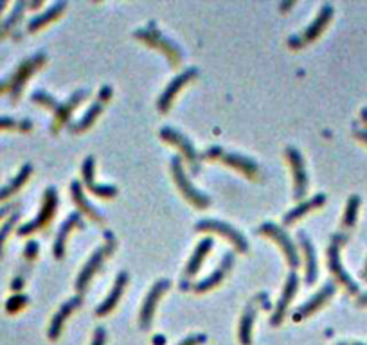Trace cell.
Masks as SVG:
<instances>
[{"instance_id":"ee69618b","label":"cell","mask_w":367,"mask_h":345,"mask_svg":"<svg viewBox=\"0 0 367 345\" xmlns=\"http://www.w3.org/2000/svg\"><path fill=\"white\" fill-rule=\"evenodd\" d=\"M363 279L367 280V263H366V268H363Z\"/></svg>"},{"instance_id":"6da1fadb","label":"cell","mask_w":367,"mask_h":345,"mask_svg":"<svg viewBox=\"0 0 367 345\" xmlns=\"http://www.w3.org/2000/svg\"><path fill=\"white\" fill-rule=\"evenodd\" d=\"M87 96H89V90H77V92L74 94L69 101H65V103H58V101H56L53 96H49V94L43 92V90H38V92L33 94V101H35V103L43 104V106L50 108V110L55 111L56 126H58V124L69 123L70 114L74 111V108L82 103Z\"/></svg>"},{"instance_id":"83f0119b","label":"cell","mask_w":367,"mask_h":345,"mask_svg":"<svg viewBox=\"0 0 367 345\" xmlns=\"http://www.w3.org/2000/svg\"><path fill=\"white\" fill-rule=\"evenodd\" d=\"M254 319H256V307L248 306L240 320V333H238V336H240L241 345L252 344V326H254Z\"/></svg>"},{"instance_id":"44dd1931","label":"cell","mask_w":367,"mask_h":345,"mask_svg":"<svg viewBox=\"0 0 367 345\" xmlns=\"http://www.w3.org/2000/svg\"><path fill=\"white\" fill-rule=\"evenodd\" d=\"M76 225H83L82 214H80V212H72V214L63 221V225L60 226V232L58 236H56L55 246H53V253H55L56 259H62L63 253H65V239L67 236H69L70 230H72Z\"/></svg>"},{"instance_id":"b9f144b4","label":"cell","mask_w":367,"mask_h":345,"mask_svg":"<svg viewBox=\"0 0 367 345\" xmlns=\"http://www.w3.org/2000/svg\"><path fill=\"white\" fill-rule=\"evenodd\" d=\"M153 344H157V345H164V338H163V336L153 338Z\"/></svg>"},{"instance_id":"ba28073f","label":"cell","mask_w":367,"mask_h":345,"mask_svg":"<svg viewBox=\"0 0 367 345\" xmlns=\"http://www.w3.org/2000/svg\"><path fill=\"white\" fill-rule=\"evenodd\" d=\"M197 230L198 232H217V234L224 236L227 238L232 245L236 246V250H240V252H247L248 245H247V239L234 229V226L227 225L224 221H217V219H204V221L197 223Z\"/></svg>"},{"instance_id":"ffe728a7","label":"cell","mask_w":367,"mask_h":345,"mask_svg":"<svg viewBox=\"0 0 367 345\" xmlns=\"http://www.w3.org/2000/svg\"><path fill=\"white\" fill-rule=\"evenodd\" d=\"M80 306H82V297H72V299H69L65 304H63L62 307H60V311L55 314V319H53V322H50V327H49V338H50V340H56V338L60 336V333H62L63 322L67 320V317H69V314Z\"/></svg>"},{"instance_id":"f1b7e54d","label":"cell","mask_w":367,"mask_h":345,"mask_svg":"<svg viewBox=\"0 0 367 345\" xmlns=\"http://www.w3.org/2000/svg\"><path fill=\"white\" fill-rule=\"evenodd\" d=\"M31 171H33L31 165H29V164L23 165V168L20 169L18 175H16V177L13 178V180L9 182L8 185H6V187L0 189V202H2V199H6V198H9V196H11V195H15V192L18 191L20 187H22L23 182H26L29 177H31Z\"/></svg>"},{"instance_id":"277c9868","label":"cell","mask_w":367,"mask_h":345,"mask_svg":"<svg viewBox=\"0 0 367 345\" xmlns=\"http://www.w3.org/2000/svg\"><path fill=\"white\" fill-rule=\"evenodd\" d=\"M133 35H136V38L144 40L148 45L159 47L160 50H164V54L168 56V60H171V65H178V63H180L182 50L178 49V47L175 45L171 40L164 38L157 27H143V29H137Z\"/></svg>"},{"instance_id":"5bb4252c","label":"cell","mask_w":367,"mask_h":345,"mask_svg":"<svg viewBox=\"0 0 367 345\" xmlns=\"http://www.w3.org/2000/svg\"><path fill=\"white\" fill-rule=\"evenodd\" d=\"M297 288H299V277H297V273L292 272L290 275H288V279H286L285 290H283V293H281V299H279L274 314H272V319H270L272 326H279V324L283 322L286 310H288V306H290V300L294 299L295 292H297Z\"/></svg>"},{"instance_id":"9c48e42d","label":"cell","mask_w":367,"mask_h":345,"mask_svg":"<svg viewBox=\"0 0 367 345\" xmlns=\"http://www.w3.org/2000/svg\"><path fill=\"white\" fill-rule=\"evenodd\" d=\"M204 157L211 158V160H213V158L214 160H221L224 164H229L232 165V168L243 171L247 177H256V175H258V164H256L254 160L236 153H225V151L218 146L209 148V150L204 153Z\"/></svg>"},{"instance_id":"4316f807","label":"cell","mask_w":367,"mask_h":345,"mask_svg":"<svg viewBox=\"0 0 367 345\" xmlns=\"http://www.w3.org/2000/svg\"><path fill=\"white\" fill-rule=\"evenodd\" d=\"M70 191H72L74 202L77 204V207L82 209L83 214L90 216V218L96 219V221H103V216H101V212L97 211L94 205H90L89 199H87L85 195H83V187L80 185V182H72V185H70Z\"/></svg>"},{"instance_id":"d6a6232c","label":"cell","mask_w":367,"mask_h":345,"mask_svg":"<svg viewBox=\"0 0 367 345\" xmlns=\"http://www.w3.org/2000/svg\"><path fill=\"white\" fill-rule=\"evenodd\" d=\"M18 212H15V214H11V218L8 219V221L4 223V226H2V229H0V256H2V248H4V243H6V239H8V236H9V232H11L13 230V226L16 225V221H18Z\"/></svg>"},{"instance_id":"484cf974","label":"cell","mask_w":367,"mask_h":345,"mask_svg":"<svg viewBox=\"0 0 367 345\" xmlns=\"http://www.w3.org/2000/svg\"><path fill=\"white\" fill-rule=\"evenodd\" d=\"M324 199H326L324 195H317V196H313L312 199H306V202H299L297 207L292 209V211L285 216V225H292L295 219L302 218V216H305L306 212L312 211V209L321 207V205L324 204Z\"/></svg>"},{"instance_id":"8fae6325","label":"cell","mask_w":367,"mask_h":345,"mask_svg":"<svg viewBox=\"0 0 367 345\" xmlns=\"http://www.w3.org/2000/svg\"><path fill=\"white\" fill-rule=\"evenodd\" d=\"M259 232L265 236H270L272 239H275V241L279 243V246H281L283 252H285L286 259H288V265H290L292 268H295V266L299 265L297 248H295V245L292 243V239L285 234V230L279 229L274 223H263V225L259 226Z\"/></svg>"},{"instance_id":"cb8c5ba5","label":"cell","mask_w":367,"mask_h":345,"mask_svg":"<svg viewBox=\"0 0 367 345\" xmlns=\"http://www.w3.org/2000/svg\"><path fill=\"white\" fill-rule=\"evenodd\" d=\"M332 16H333L332 6H329V4L322 6L321 13H319V16L315 18V22L310 23L308 29L305 31V36H302V38H299V42H312V40L317 38V36L322 33V29L326 27V23L332 20Z\"/></svg>"},{"instance_id":"f35d334b","label":"cell","mask_w":367,"mask_h":345,"mask_svg":"<svg viewBox=\"0 0 367 345\" xmlns=\"http://www.w3.org/2000/svg\"><path fill=\"white\" fill-rule=\"evenodd\" d=\"M22 286H23V277L22 275L16 277V279L11 283V290H15V292H20V290H22Z\"/></svg>"},{"instance_id":"f6af8a7d","label":"cell","mask_w":367,"mask_h":345,"mask_svg":"<svg viewBox=\"0 0 367 345\" xmlns=\"http://www.w3.org/2000/svg\"><path fill=\"white\" fill-rule=\"evenodd\" d=\"M6 6H8V4H6V2H0V11H2V9H4Z\"/></svg>"},{"instance_id":"52a82bcc","label":"cell","mask_w":367,"mask_h":345,"mask_svg":"<svg viewBox=\"0 0 367 345\" xmlns=\"http://www.w3.org/2000/svg\"><path fill=\"white\" fill-rule=\"evenodd\" d=\"M114 250H116V243L109 241L104 246H101V248H97L96 252L92 253V257L89 259V263H87L85 266H83L82 273H80V277H77L76 280V290L80 293H85L87 292V286L90 284V280H92V277L96 275L97 270L101 268V265H103L104 257L109 256V253H112Z\"/></svg>"},{"instance_id":"7402d4cb","label":"cell","mask_w":367,"mask_h":345,"mask_svg":"<svg viewBox=\"0 0 367 345\" xmlns=\"http://www.w3.org/2000/svg\"><path fill=\"white\" fill-rule=\"evenodd\" d=\"M83 171V178H85V184L94 195L97 196H104V198H110V196H116L117 195V189L114 185H99L94 182V158L89 157L85 160L82 168Z\"/></svg>"},{"instance_id":"e0dca14e","label":"cell","mask_w":367,"mask_h":345,"mask_svg":"<svg viewBox=\"0 0 367 345\" xmlns=\"http://www.w3.org/2000/svg\"><path fill=\"white\" fill-rule=\"evenodd\" d=\"M195 76H197V70H195V69H187L186 72H182L180 76L175 77V80L171 81L170 84H168V89L164 90L163 96H160V99H159V110H160V111H168V110H170L171 101H173V97L177 96L178 90H180L182 87H184V84L187 83V81L193 80Z\"/></svg>"},{"instance_id":"7a4b0ae2","label":"cell","mask_w":367,"mask_h":345,"mask_svg":"<svg viewBox=\"0 0 367 345\" xmlns=\"http://www.w3.org/2000/svg\"><path fill=\"white\" fill-rule=\"evenodd\" d=\"M43 62H45V54L43 53H38V54H35L33 58H29V60H26V62H23L22 65L15 70V74H13L9 80L0 81V92H4V90L8 89L9 92H11V99L13 101L18 99L20 92H22V89H23V84H26V81L31 77V74L35 72V70L38 69Z\"/></svg>"},{"instance_id":"8992f818","label":"cell","mask_w":367,"mask_h":345,"mask_svg":"<svg viewBox=\"0 0 367 345\" xmlns=\"http://www.w3.org/2000/svg\"><path fill=\"white\" fill-rule=\"evenodd\" d=\"M56 209H58V192H56L55 187H49L45 191V196H43L42 211L38 212V216H36L33 221H29V223H26L23 226H20L18 234L28 236V234H31V232H35V230L42 229V226L47 225V223L50 221V218L55 216Z\"/></svg>"},{"instance_id":"bcb514c9","label":"cell","mask_w":367,"mask_h":345,"mask_svg":"<svg viewBox=\"0 0 367 345\" xmlns=\"http://www.w3.org/2000/svg\"><path fill=\"white\" fill-rule=\"evenodd\" d=\"M339 345H366V344H358V341H355V344H339Z\"/></svg>"},{"instance_id":"e575fe53","label":"cell","mask_w":367,"mask_h":345,"mask_svg":"<svg viewBox=\"0 0 367 345\" xmlns=\"http://www.w3.org/2000/svg\"><path fill=\"white\" fill-rule=\"evenodd\" d=\"M36 253H38V243L29 241L28 245H26V250H23V257L31 261V259H35L36 257Z\"/></svg>"},{"instance_id":"30bf717a","label":"cell","mask_w":367,"mask_h":345,"mask_svg":"<svg viewBox=\"0 0 367 345\" xmlns=\"http://www.w3.org/2000/svg\"><path fill=\"white\" fill-rule=\"evenodd\" d=\"M160 137H163L164 141L170 142V144H175V146L184 153V158H186L187 164H190L191 171H193L195 175H198V171H200V160H198V155L197 151H195V146L191 144L190 138L178 133L173 128H163V130H160Z\"/></svg>"},{"instance_id":"7c38bea8","label":"cell","mask_w":367,"mask_h":345,"mask_svg":"<svg viewBox=\"0 0 367 345\" xmlns=\"http://www.w3.org/2000/svg\"><path fill=\"white\" fill-rule=\"evenodd\" d=\"M170 286H171L170 280L163 279V280H159L157 284H153V288L150 290V293H148L146 300H144V304H143V310H141V317H139V324L143 329H150L151 320H153V314H155V307H157V302H159V299L163 297V293L166 292Z\"/></svg>"},{"instance_id":"d6986e66","label":"cell","mask_w":367,"mask_h":345,"mask_svg":"<svg viewBox=\"0 0 367 345\" xmlns=\"http://www.w3.org/2000/svg\"><path fill=\"white\" fill-rule=\"evenodd\" d=\"M232 263H234V256H232V253H225L221 265L218 266V268L214 270V272L211 273V275H207L204 280H200V283H198L197 286H195V290H197V292H207V290H211V288L218 286V284H220L221 280L225 279V275H227V273H229V270H231Z\"/></svg>"},{"instance_id":"3957f363","label":"cell","mask_w":367,"mask_h":345,"mask_svg":"<svg viewBox=\"0 0 367 345\" xmlns=\"http://www.w3.org/2000/svg\"><path fill=\"white\" fill-rule=\"evenodd\" d=\"M344 241L346 236H335V238H333L332 245L328 246V252H326V256H328V268L329 272L336 277V280H339L349 293L355 295V293H358V286H356L355 280L349 277V273L346 272V268L342 266V263H340V245Z\"/></svg>"},{"instance_id":"60d3db41","label":"cell","mask_w":367,"mask_h":345,"mask_svg":"<svg viewBox=\"0 0 367 345\" xmlns=\"http://www.w3.org/2000/svg\"><path fill=\"white\" fill-rule=\"evenodd\" d=\"M358 304H360V306H367V293H363V295H360Z\"/></svg>"},{"instance_id":"ab89813d","label":"cell","mask_w":367,"mask_h":345,"mask_svg":"<svg viewBox=\"0 0 367 345\" xmlns=\"http://www.w3.org/2000/svg\"><path fill=\"white\" fill-rule=\"evenodd\" d=\"M355 135L360 138V141H363L367 144V130H356Z\"/></svg>"},{"instance_id":"7bdbcfd3","label":"cell","mask_w":367,"mask_h":345,"mask_svg":"<svg viewBox=\"0 0 367 345\" xmlns=\"http://www.w3.org/2000/svg\"><path fill=\"white\" fill-rule=\"evenodd\" d=\"M9 209H11V207H9V205H8V207H2V209H0V218H2V216H4V214H8Z\"/></svg>"},{"instance_id":"5b68a950","label":"cell","mask_w":367,"mask_h":345,"mask_svg":"<svg viewBox=\"0 0 367 345\" xmlns=\"http://www.w3.org/2000/svg\"><path fill=\"white\" fill-rule=\"evenodd\" d=\"M171 169H173L175 182H177V185H178V189H180L182 195L186 196V198L190 199L195 207H200V209L207 207L209 198L204 195V192H200L193 184H191L190 178H187V175L184 172V168H182L180 157H173V160H171Z\"/></svg>"},{"instance_id":"4dcf8cb0","label":"cell","mask_w":367,"mask_h":345,"mask_svg":"<svg viewBox=\"0 0 367 345\" xmlns=\"http://www.w3.org/2000/svg\"><path fill=\"white\" fill-rule=\"evenodd\" d=\"M26 8H28V4H26V2H16L15 8H13L11 16H9V18L6 20V22L2 23V26H0V36L11 31V27H15L16 22H18V20L22 18V13H23V9H26Z\"/></svg>"},{"instance_id":"1f68e13d","label":"cell","mask_w":367,"mask_h":345,"mask_svg":"<svg viewBox=\"0 0 367 345\" xmlns=\"http://www.w3.org/2000/svg\"><path fill=\"white\" fill-rule=\"evenodd\" d=\"M358 207H360V198L356 195H353L351 198L348 199V207H346V212H344V226L351 229V226L355 225Z\"/></svg>"},{"instance_id":"4fadbf2b","label":"cell","mask_w":367,"mask_h":345,"mask_svg":"<svg viewBox=\"0 0 367 345\" xmlns=\"http://www.w3.org/2000/svg\"><path fill=\"white\" fill-rule=\"evenodd\" d=\"M286 157L290 160L292 169H294V180H295V199H302L308 191V175L305 171V162L302 155L295 148H286Z\"/></svg>"},{"instance_id":"f546056e","label":"cell","mask_w":367,"mask_h":345,"mask_svg":"<svg viewBox=\"0 0 367 345\" xmlns=\"http://www.w3.org/2000/svg\"><path fill=\"white\" fill-rule=\"evenodd\" d=\"M63 9H65V2H56V4H55V6H50V8L47 9L45 13H43V15L35 16V18H33L31 22H29L28 29H29V31H31V33L38 31L40 27H43V26H45V23H49L50 20H55L56 16H58L60 13L63 11Z\"/></svg>"},{"instance_id":"d590c367","label":"cell","mask_w":367,"mask_h":345,"mask_svg":"<svg viewBox=\"0 0 367 345\" xmlns=\"http://www.w3.org/2000/svg\"><path fill=\"white\" fill-rule=\"evenodd\" d=\"M11 128H22V123H16L11 117H0V130H11Z\"/></svg>"},{"instance_id":"603a6c76","label":"cell","mask_w":367,"mask_h":345,"mask_svg":"<svg viewBox=\"0 0 367 345\" xmlns=\"http://www.w3.org/2000/svg\"><path fill=\"white\" fill-rule=\"evenodd\" d=\"M299 241H301L302 250L306 253V284H313L317 280V256H315V248H313L312 241L305 232H299Z\"/></svg>"},{"instance_id":"9a60e30c","label":"cell","mask_w":367,"mask_h":345,"mask_svg":"<svg viewBox=\"0 0 367 345\" xmlns=\"http://www.w3.org/2000/svg\"><path fill=\"white\" fill-rule=\"evenodd\" d=\"M333 293H335V284L328 283L324 288H322L321 292L317 293V295L312 297V299H310L308 302H305L301 307H297V310L294 311V320H295V322H299V320L306 319V317H308V314H312L313 311H317L319 307L324 306V304L328 302L329 299H332Z\"/></svg>"},{"instance_id":"8d00e7d4","label":"cell","mask_w":367,"mask_h":345,"mask_svg":"<svg viewBox=\"0 0 367 345\" xmlns=\"http://www.w3.org/2000/svg\"><path fill=\"white\" fill-rule=\"evenodd\" d=\"M205 341V336L204 334H193V336L186 338L184 341H180L178 345H202Z\"/></svg>"},{"instance_id":"74e56055","label":"cell","mask_w":367,"mask_h":345,"mask_svg":"<svg viewBox=\"0 0 367 345\" xmlns=\"http://www.w3.org/2000/svg\"><path fill=\"white\" fill-rule=\"evenodd\" d=\"M104 338H106V334H104V329H97L96 333H94V340L90 345H104Z\"/></svg>"},{"instance_id":"2e32d148","label":"cell","mask_w":367,"mask_h":345,"mask_svg":"<svg viewBox=\"0 0 367 345\" xmlns=\"http://www.w3.org/2000/svg\"><path fill=\"white\" fill-rule=\"evenodd\" d=\"M110 97H112V89H110V87H103V89H101L99 97H97L96 103H94L92 106L89 108V111H87V114L83 115L82 119H80L76 124H74L72 131H76V133H77V131H85L87 128L92 126L94 121L97 119V115H99L101 110H103L104 103H106V101H109Z\"/></svg>"},{"instance_id":"836d02e7","label":"cell","mask_w":367,"mask_h":345,"mask_svg":"<svg viewBox=\"0 0 367 345\" xmlns=\"http://www.w3.org/2000/svg\"><path fill=\"white\" fill-rule=\"evenodd\" d=\"M28 304V297L23 295H16L13 297V299L8 300V304H6V310L9 311V313H15V311H18L20 307H23Z\"/></svg>"},{"instance_id":"ac0fdd59","label":"cell","mask_w":367,"mask_h":345,"mask_svg":"<svg viewBox=\"0 0 367 345\" xmlns=\"http://www.w3.org/2000/svg\"><path fill=\"white\" fill-rule=\"evenodd\" d=\"M126 284H128V273L121 272L119 275H117L116 284H114V288H112V292L109 293V297H106V299L101 302V306L96 310L97 317H104V314H109L110 311H112L114 307L117 306V302H119V299H121V295H123Z\"/></svg>"},{"instance_id":"d4e9b609","label":"cell","mask_w":367,"mask_h":345,"mask_svg":"<svg viewBox=\"0 0 367 345\" xmlns=\"http://www.w3.org/2000/svg\"><path fill=\"white\" fill-rule=\"evenodd\" d=\"M213 248V239L211 238H205L202 239L200 243H198L197 250H195V253L191 256L190 263H187V268H186V277L190 279V277L197 275L198 270H200L202 263H204V257L207 256L209 250Z\"/></svg>"}]
</instances>
